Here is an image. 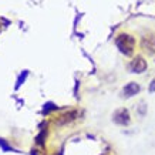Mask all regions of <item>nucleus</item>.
<instances>
[{
  "mask_svg": "<svg viewBox=\"0 0 155 155\" xmlns=\"http://www.w3.org/2000/svg\"><path fill=\"white\" fill-rule=\"evenodd\" d=\"M115 44H117L118 50L125 54V56H131L132 51H134V47H135V40L132 36L127 33L120 34L117 38H115Z\"/></svg>",
  "mask_w": 155,
  "mask_h": 155,
  "instance_id": "nucleus-1",
  "label": "nucleus"
},
{
  "mask_svg": "<svg viewBox=\"0 0 155 155\" xmlns=\"http://www.w3.org/2000/svg\"><path fill=\"white\" fill-rule=\"evenodd\" d=\"M113 120L118 125H128L131 117H130V113H128L127 108H120V110H117V111L114 113Z\"/></svg>",
  "mask_w": 155,
  "mask_h": 155,
  "instance_id": "nucleus-2",
  "label": "nucleus"
},
{
  "mask_svg": "<svg viewBox=\"0 0 155 155\" xmlns=\"http://www.w3.org/2000/svg\"><path fill=\"white\" fill-rule=\"evenodd\" d=\"M141 47L148 54H155V36L154 34H147L141 40Z\"/></svg>",
  "mask_w": 155,
  "mask_h": 155,
  "instance_id": "nucleus-3",
  "label": "nucleus"
},
{
  "mask_svg": "<svg viewBox=\"0 0 155 155\" xmlns=\"http://www.w3.org/2000/svg\"><path fill=\"white\" fill-rule=\"evenodd\" d=\"M130 68H131L132 73H137V74L144 73V71L147 70V61L144 60L141 56H137V57H134V60L131 61Z\"/></svg>",
  "mask_w": 155,
  "mask_h": 155,
  "instance_id": "nucleus-4",
  "label": "nucleus"
},
{
  "mask_svg": "<svg viewBox=\"0 0 155 155\" xmlns=\"http://www.w3.org/2000/svg\"><path fill=\"white\" fill-rule=\"evenodd\" d=\"M140 90H141V87L137 84V83H130V84H127L124 88H122V97H124V98L134 97L135 94L140 93Z\"/></svg>",
  "mask_w": 155,
  "mask_h": 155,
  "instance_id": "nucleus-5",
  "label": "nucleus"
},
{
  "mask_svg": "<svg viewBox=\"0 0 155 155\" xmlns=\"http://www.w3.org/2000/svg\"><path fill=\"white\" fill-rule=\"evenodd\" d=\"M75 117H77V113H75V111H70V113H66V114H63V115H60V118L57 120V122H58L60 125H63V124H67V122H71Z\"/></svg>",
  "mask_w": 155,
  "mask_h": 155,
  "instance_id": "nucleus-6",
  "label": "nucleus"
},
{
  "mask_svg": "<svg viewBox=\"0 0 155 155\" xmlns=\"http://www.w3.org/2000/svg\"><path fill=\"white\" fill-rule=\"evenodd\" d=\"M145 111H147V110H145V104H144V103L140 104V108H138V113L144 115V114H145Z\"/></svg>",
  "mask_w": 155,
  "mask_h": 155,
  "instance_id": "nucleus-7",
  "label": "nucleus"
},
{
  "mask_svg": "<svg viewBox=\"0 0 155 155\" xmlns=\"http://www.w3.org/2000/svg\"><path fill=\"white\" fill-rule=\"evenodd\" d=\"M148 90H150V93H155V78L151 81V84H150V87H148Z\"/></svg>",
  "mask_w": 155,
  "mask_h": 155,
  "instance_id": "nucleus-8",
  "label": "nucleus"
}]
</instances>
